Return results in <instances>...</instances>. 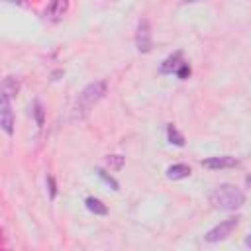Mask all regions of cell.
Wrapping results in <instances>:
<instances>
[{"instance_id":"obj_3","label":"cell","mask_w":251,"mask_h":251,"mask_svg":"<svg viewBox=\"0 0 251 251\" xmlns=\"http://www.w3.org/2000/svg\"><path fill=\"white\" fill-rule=\"evenodd\" d=\"M237 224H239L237 218H227V220L220 222L218 226H214L212 229H208V231L204 233V241H208V243H218V241L227 239V237L233 233V229L237 227Z\"/></svg>"},{"instance_id":"obj_12","label":"cell","mask_w":251,"mask_h":251,"mask_svg":"<svg viewBox=\"0 0 251 251\" xmlns=\"http://www.w3.org/2000/svg\"><path fill=\"white\" fill-rule=\"evenodd\" d=\"M167 139H169V143H173V145H176V147H182V145H184V135L178 133V129H176L173 124L167 126Z\"/></svg>"},{"instance_id":"obj_8","label":"cell","mask_w":251,"mask_h":251,"mask_svg":"<svg viewBox=\"0 0 251 251\" xmlns=\"http://www.w3.org/2000/svg\"><path fill=\"white\" fill-rule=\"evenodd\" d=\"M182 63H184V61H182V53H180V51H176V53L169 55V57L161 63V73H163V75H173V73L176 75V73H178V69L182 67Z\"/></svg>"},{"instance_id":"obj_9","label":"cell","mask_w":251,"mask_h":251,"mask_svg":"<svg viewBox=\"0 0 251 251\" xmlns=\"http://www.w3.org/2000/svg\"><path fill=\"white\" fill-rule=\"evenodd\" d=\"M190 173H192L190 167L184 165V163L171 165V167H167V171H165V175H167L169 180H180V178H186V176H190Z\"/></svg>"},{"instance_id":"obj_11","label":"cell","mask_w":251,"mask_h":251,"mask_svg":"<svg viewBox=\"0 0 251 251\" xmlns=\"http://www.w3.org/2000/svg\"><path fill=\"white\" fill-rule=\"evenodd\" d=\"M18 90H20V80H18L16 76H6V78L2 80V92L8 94L10 98L16 96Z\"/></svg>"},{"instance_id":"obj_7","label":"cell","mask_w":251,"mask_h":251,"mask_svg":"<svg viewBox=\"0 0 251 251\" xmlns=\"http://www.w3.org/2000/svg\"><path fill=\"white\" fill-rule=\"evenodd\" d=\"M69 10V0H51L47 10H45V18L51 22H59Z\"/></svg>"},{"instance_id":"obj_13","label":"cell","mask_w":251,"mask_h":251,"mask_svg":"<svg viewBox=\"0 0 251 251\" xmlns=\"http://www.w3.org/2000/svg\"><path fill=\"white\" fill-rule=\"evenodd\" d=\"M96 175H98V176H100V178H102V180H104L108 186H112V190H118V188H120L118 180H116L114 176H110V175H108L104 169H96Z\"/></svg>"},{"instance_id":"obj_15","label":"cell","mask_w":251,"mask_h":251,"mask_svg":"<svg viewBox=\"0 0 251 251\" xmlns=\"http://www.w3.org/2000/svg\"><path fill=\"white\" fill-rule=\"evenodd\" d=\"M106 161H108V165L114 167V169H120V167L124 165V157H120V155H110Z\"/></svg>"},{"instance_id":"obj_16","label":"cell","mask_w":251,"mask_h":251,"mask_svg":"<svg viewBox=\"0 0 251 251\" xmlns=\"http://www.w3.org/2000/svg\"><path fill=\"white\" fill-rule=\"evenodd\" d=\"M47 184H49V196H51V198H55V194H57L55 178H53V176H47Z\"/></svg>"},{"instance_id":"obj_17","label":"cell","mask_w":251,"mask_h":251,"mask_svg":"<svg viewBox=\"0 0 251 251\" xmlns=\"http://www.w3.org/2000/svg\"><path fill=\"white\" fill-rule=\"evenodd\" d=\"M176 75H178V78H186V76L190 75V67H188V63H182V67L178 69Z\"/></svg>"},{"instance_id":"obj_5","label":"cell","mask_w":251,"mask_h":251,"mask_svg":"<svg viewBox=\"0 0 251 251\" xmlns=\"http://www.w3.org/2000/svg\"><path fill=\"white\" fill-rule=\"evenodd\" d=\"M0 126L6 135L14 133V114H12V104L8 94H0Z\"/></svg>"},{"instance_id":"obj_14","label":"cell","mask_w":251,"mask_h":251,"mask_svg":"<svg viewBox=\"0 0 251 251\" xmlns=\"http://www.w3.org/2000/svg\"><path fill=\"white\" fill-rule=\"evenodd\" d=\"M33 114H35V122H37V126L41 127V126H43V106H41L39 102H35V106H33Z\"/></svg>"},{"instance_id":"obj_19","label":"cell","mask_w":251,"mask_h":251,"mask_svg":"<svg viewBox=\"0 0 251 251\" xmlns=\"http://www.w3.org/2000/svg\"><path fill=\"white\" fill-rule=\"evenodd\" d=\"M245 245H247V247H251V233L245 237Z\"/></svg>"},{"instance_id":"obj_2","label":"cell","mask_w":251,"mask_h":251,"mask_svg":"<svg viewBox=\"0 0 251 251\" xmlns=\"http://www.w3.org/2000/svg\"><path fill=\"white\" fill-rule=\"evenodd\" d=\"M210 204L216 208V210H226V212H231V210H237L245 204V194L241 188H237L235 184H220L218 188L212 190L210 194Z\"/></svg>"},{"instance_id":"obj_10","label":"cell","mask_w":251,"mask_h":251,"mask_svg":"<svg viewBox=\"0 0 251 251\" xmlns=\"http://www.w3.org/2000/svg\"><path fill=\"white\" fill-rule=\"evenodd\" d=\"M84 204H86V210L92 212V214H96V216H106V214H108L106 204H104L102 200L94 198V196H88V198L84 200Z\"/></svg>"},{"instance_id":"obj_18","label":"cell","mask_w":251,"mask_h":251,"mask_svg":"<svg viewBox=\"0 0 251 251\" xmlns=\"http://www.w3.org/2000/svg\"><path fill=\"white\" fill-rule=\"evenodd\" d=\"M245 186H247V188H251V175H247V176H245Z\"/></svg>"},{"instance_id":"obj_1","label":"cell","mask_w":251,"mask_h":251,"mask_svg":"<svg viewBox=\"0 0 251 251\" xmlns=\"http://www.w3.org/2000/svg\"><path fill=\"white\" fill-rule=\"evenodd\" d=\"M106 90H108L106 80H94V82L86 84V86L78 92V96H76V100H75V104H73L71 120H73V122L84 120V118L92 112V108L104 98Z\"/></svg>"},{"instance_id":"obj_20","label":"cell","mask_w":251,"mask_h":251,"mask_svg":"<svg viewBox=\"0 0 251 251\" xmlns=\"http://www.w3.org/2000/svg\"><path fill=\"white\" fill-rule=\"evenodd\" d=\"M188 2H200V0H188Z\"/></svg>"},{"instance_id":"obj_4","label":"cell","mask_w":251,"mask_h":251,"mask_svg":"<svg viewBox=\"0 0 251 251\" xmlns=\"http://www.w3.org/2000/svg\"><path fill=\"white\" fill-rule=\"evenodd\" d=\"M135 47L139 53H149L153 49V35H151V24L149 20H139L135 29Z\"/></svg>"},{"instance_id":"obj_6","label":"cell","mask_w":251,"mask_h":251,"mask_svg":"<svg viewBox=\"0 0 251 251\" xmlns=\"http://www.w3.org/2000/svg\"><path fill=\"white\" fill-rule=\"evenodd\" d=\"M237 159L231 157V155H222V157H208V159H202V167L206 169H212V171H218V169H233L237 167Z\"/></svg>"}]
</instances>
